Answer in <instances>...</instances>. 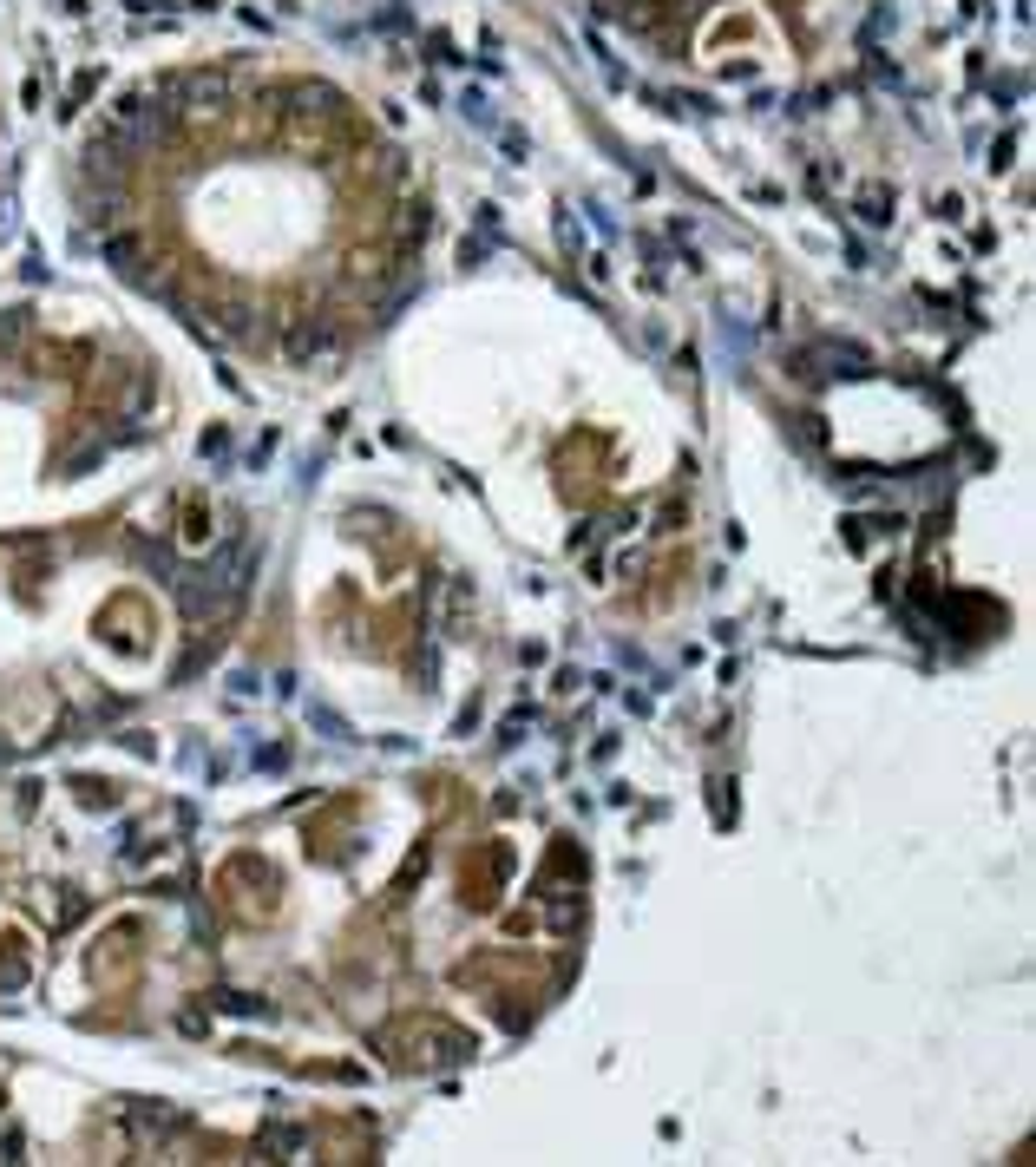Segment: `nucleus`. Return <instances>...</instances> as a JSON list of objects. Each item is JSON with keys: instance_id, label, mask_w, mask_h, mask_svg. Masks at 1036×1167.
Segmentation results:
<instances>
[{"instance_id": "nucleus-4", "label": "nucleus", "mask_w": 1036, "mask_h": 1167, "mask_svg": "<svg viewBox=\"0 0 1036 1167\" xmlns=\"http://www.w3.org/2000/svg\"><path fill=\"white\" fill-rule=\"evenodd\" d=\"M20 335H27V309H7L0 315V341H20Z\"/></svg>"}, {"instance_id": "nucleus-1", "label": "nucleus", "mask_w": 1036, "mask_h": 1167, "mask_svg": "<svg viewBox=\"0 0 1036 1167\" xmlns=\"http://www.w3.org/2000/svg\"><path fill=\"white\" fill-rule=\"evenodd\" d=\"M505 873H512V847H499V839H492V847H486V873H479V866H466L459 899L479 905V912H492V905H499V879H505Z\"/></svg>"}, {"instance_id": "nucleus-2", "label": "nucleus", "mask_w": 1036, "mask_h": 1167, "mask_svg": "<svg viewBox=\"0 0 1036 1167\" xmlns=\"http://www.w3.org/2000/svg\"><path fill=\"white\" fill-rule=\"evenodd\" d=\"M106 263H118L126 276H138V269H144V243H138V237H126V230H118V237H106Z\"/></svg>"}, {"instance_id": "nucleus-3", "label": "nucleus", "mask_w": 1036, "mask_h": 1167, "mask_svg": "<svg viewBox=\"0 0 1036 1167\" xmlns=\"http://www.w3.org/2000/svg\"><path fill=\"white\" fill-rule=\"evenodd\" d=\"M0 978H7V984H27V951H20L14 932L0 938Z\"/></svg>"}]
</instances>
